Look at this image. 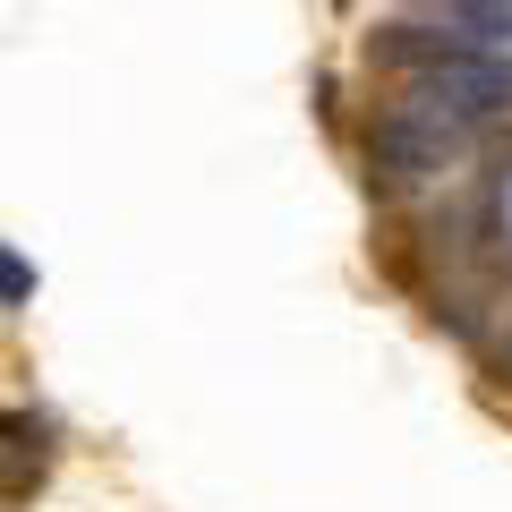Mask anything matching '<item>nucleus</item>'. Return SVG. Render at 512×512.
Wrapping results in <instances>:
<instances>
[{
  "mask_svg": "<svg viewBox=\"0 0 512 512\" xmlns=\"http://www.w3.org/2000/svg\"><path fill=\"white\" fill-rule=\"evenodd\" d=\"M43 419L35 410H0V504H26L43 487Z\"/></svg>",
  "mask_w": 512,
  "mask_h": 512,
  "instance_id": "obj_1",
  "label": "nucleus"
},
{
  "mask_svg": "<svg viewBox=\"0 0 512 512\" xmlns=\"http://www.w3.org/2000/svg\"><path fill=\"white\" fill-rule=\"evenodd\" d=\"M26 291H35V274H26L18 256H0V308H18V299H26Z\"/></svg>",
  "mask_w": 512,
  "mask_h": 512,
  "instance_id": "obj_2",
  "label": "nucleus"
},
{
  "mask_svg": "<svg viewBox=\"0 0 512 512\" xmlns=\"http://www.w3.org/2000/svg\"><path fill=\"white\" fill-rule=\"evenodd\" d=\"M504 367H512V342H504Z\"/></svg>",
  "mask_w": 512,
  "mask_h": 512,
  "instance_id": "obj_3",
  "label": "nucleus"
}]
</instances>
